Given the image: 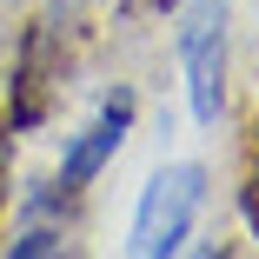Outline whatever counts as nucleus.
Listing matches in <instances>:
<instances>
[{
    "label": "nucleus",
    "mask_w": 259,
    "mask_h": 259,
    "mask_svg": "<svg viewBox=\"0 0 259 259\" xmlns=\"http://www.w3.org/2000/svg\"><path fill=\"white\" fill-rule=\"evenodd\" d=\"M199 199H206V166L199 160H180V166H160L146 180L140 206H133V239L126 252L140 259H173L199 220Z\"/></svg>",
    "instance_id": "nucleus-1"
},
{
    "label": "nucleus",
    "mask_w": 259,
    "mask_h": 259,
    "mask_svg": "<svg viewBox=\"0 0 259 259\" xmlns=\"http://www.w3.org/2000/svg\"><path fill=\"white\" fill-rule=\"evenodd\" d=\"M180 67H186V100L193 120L213 126L226 107V0H193L180 20Z\"/></svg>",
    "instance_id": "nucleus-2"
},
{
    "label": "nucleus",
    "mask_w": 259,
    "mask_h": 259,
    "mask_svg": "<svg viewBox=\"0 0 259 259\" xmlns=\"http://www.w3.org/2000/svg\"><path fill=\"white\" fill-rule=\"evenodd\" d=\"M126 126H133V93H113L107 107H100V120H93L87 133H73V140H67L54 193H60V199H67V193H87V186L100 180V166H107L113 153L126 146Z\"/></svg>",
    "instance_id": "nucleus-3"
},
{
    "label": "nucleus",
    "mask_w": 259,
    "mask_h": 259,
    "mask_svg": "<svg viewBox=\"0 0 259 259\" xmlns=\"http://www.w3.org/2000/svg\"><path fill=\"white\" fill-rule=\"evenodd\" d=\"M67 239H60V226H27L20 239H7V252L14 259H40V252H60Z\"/></svg>",
    "instance_id": "nucleus-4"
},
{
    "label": "nucleus",
    "mask_w": 259,
    "mask_h": 259,
    "mask_svg": "<svg viewBox=\"0 0 259 259\" xmlns=\"http://www.w3.org/2000/svg\"><path fill=\"white\" fill-rule=\"evenodd\" d=\"M0 206H7V186H0Z\"/></svg>",
    "instance_id": "nucleus-5"
}]
</instances>
